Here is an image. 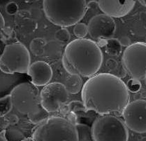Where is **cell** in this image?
Returning <instances> with one entry per match:
<instances>
[{
  "instance_id": "ac0fdd59",
  "label": "cell",
  "mask_w": 146,
  "mask_h": 141,
  "mask_svg": "<svg viewBox=\"0 0 146 141\" xmlns=\"http://www.w3.org/2000/svg\"><path fill=\"white\" fill-rule=\"evenodd\" d=\"M76 127L78 131V141H94L92 134L91 128L85 124L76 123Z\"/></svg>"
},
{
  "instance_id": "6da1fadb",
  "label": "cell",
  "mask_w": 146,
  "mask_h": 141,
  "mask_svg": "<svg viewBox=\"0 0 146 141\" xmlns=\"http://www.w3.org/2000/svg\"><path fill=\"white\" fill-rule=\"evenodd\" d=\"M81 97L87 112L93 111L100 115L122 114L130 98L127 84L109 73L90 78L83 84Z\"/></svg>"
},
{
  "instance_id": "f1b7e54d",
  "label": "cell",
  "mask_w": 146,
  "mask_h": 141,
  "mask_svg": "<svg viewBox=\"0 0 146 141\" xmlns=\"http://www.w3.org/2000/svg\"><path fill=\"white\" fill-rule=\"evenodd\" d=\"M5 28V20L3 17L2 13L0 12V32Z\"/></svg>"
},
{
  "instance_id": "d6986e66",
  "label": "cell",
  "mask_w": 146,
  "mask_h": 141,
  "mask_svg": "<svg viewBox=\"0 0 146 141\" xmlns=\"http://www.w3.org/2000/svg\"><path fill=\"white\" fill-rule=\"evenodd\" d=\"M122 51V45L118 39H111L106 42V52L112 56L119 55Z\"/></svg>"
},
{
  "instance_id": "9c48e42d",
  "label": "cell",
  "mask_w": 146,
  "mask_h": 141,
  "mask_svg": "<svg viewBox=\"0 0 146 141\" xmlns=\"http://www.w3.org/2000/svg\"><path fill=\"white\" fill-rule=\"evenodd\" d=\"M69 93L64 84L50 83L42 89L40 93L42 107L49 113L57 112L61 106L68 101Z\"/></svg>"
},
{
  "instance_id": "5b68a950",
  "label": "cell",
  "mask_w": 146,
  "mask_h": 141,
  "mask_svg": "<svg viewBox=\"0 0 146 141\" xmlns=\"http://www.w3.org/2000/svg\"><path fill=\"white\" fill-rule=\"evenodd\" d=\"M31 65L29 50L19 42L8 44L0 55V69L5 74H25Z\"/></svg>"
},
{
  "instance_id": "7402d4cb",
  "label": "cell",
  "mask_w": 146,
  "mask_h": 141,
  "mask_svg": "<svg viewBox=\"0 0 146 141\" xmlns=\"http://www.w3.org/2000/svg\"><path fill=\"white\" fill-rule=\"evenodd\" d=\"M55 40L62 44H68L69 43L71 34L69 30L65 28H61L56 31L55 34Z\"/></svg>"
},
{
  "instance_id": "484cf974",
  "label": "cell",
  "mask_w": 146,
  "mask_h": 141,
  "mask_svg": "<svg viewBox=\"0 0 146 141\" xmlns=\"http://www.w3.org/2000/svg\"><path fill=\"white\" fill-rule=\"evenodd\" d=\"M5 117V121L9 125H15L18 123L19 118L15 114H11V115H7Z\"/></svg>"
},
{
  "instance_id": "cb8c5ba5",
  "label": "cell",
  "mask_w": 146,
  "mask_h": 141,
  "mask_svg": "<svg viewBox=\"0 0 146 141\" xmlns=\"http://www.w3.org/2000/svg\"><path fill=\"white\" fill-rule=\"evenodd\" d=\"M0 34H1V37H2V41L3 42H7L9 40H11L12 38L14 37H15V32L11 28L6 27L2 30L0 32Z\"/></svg>"
},
{
  "instance_id": "3957f363",
  "label": "cell",
  "mask_w": 146,
  "mask_h": 141,
  "mask_svg": "<svg viewBox=\"0 0 146 141\" xmlns=\"http://www.w3.org/2000/svg\"><path fill=\"white\" fill-rule=\"evenodd\" d=\"M85 0H46L43 7L45 15L50 23L60 27H70L78 24L88 9Z\"/></svg>"
},
{
  "instance_id": "7c38bea8",
  "label": "cell",
  "mask_w": 146,
  "mask_h": 141,
  "mask_svg": "<svg viewBox=\"0 0 146 141\" xmlns=\"http://www.w3.org/2000/svg\"><path fill=\"white\" fill-rule=\"evenodd\" d=\"M99 9L111 18H122L129 13L134 7L136 1L133 0H101L97 1Z\"/></svg>"
},
{
  "instance_id": "9a60e30c",
  "label": "cell",
  "mask_w": 146,
  "mask_h": 141,
  "mask_svg": "<svg viewBox=\"0 0 146 141\" xmlns=\"http://www.w3.org/2000/svg\"><path fill=\"white\" fill-rule=\"evenodd\" d=\"M64 86L69 93L76 94L83 89V80L80 76L70 75V77L66 80Z\"/></svg>"
},
{
  "instance_id": "5bb4252c",
  "label": "cell",
  "mask_w": 146,
  "mask_h": 141,
  "mask_svg": "<svg viewBox=\"0 0 146 141\" xmlns=\"http://www.w3.org/2000/svg\"><path fill=\"white\" fill-rule=\"evenodd\" d=\"M5 44L0 43V55L4 50ZM21 80V77L18 75H8L3 73L0 69V95L11 91L18 83Z\"/></svg>"
},
{
  "instance_id": "603a6c76",
  "label": "cell",
  "mask_w": 146,
  "mask_h": 141,
  "mask_svg": "<svg viewBox=\"0 0 146 141\" xmlns=\"http://www.w3.org/2000/svg\"><path fill=\"white\" fill-rule=\"evenodd\" d=\"M74 33L78 39H84L88 33V26L85 23H78L74 26Z\"/></svg>"
},
{
  "instance_id": "44dd1931",
  "label": "cell",
  "mask_w": 146,
  "mask_h": 141,
  "mask_svg": "<svg viewBox=\"0 0 146 141\" xmlns=\"http://www.w3.org/2000/svg\"><path fill=\"white\" fill-rule=\"evenodd\" d=\"M13 107L10 94L0 98V117H6Z\"/></svg>"
},
{
  "instance_id": "83f0119b",
  "label": "cell",
  "mask_w": 146,
  "mask_h": 141,
  "mask_svg": "<svg viewBox=\"0 0 146 141\" xmlns=\"http://www.w3.org/2000/svg\"><path fill=\"white\" fill-rule=\"evenodd\" d=\"M119 41L120 42L122 46H124L128 47L130 45V44H131V41H130L129 38L127 37H125H125H121L120 39H119Z\"/></svg>"
},
{
  "instance_id": "4316f807",
  "label": "cell",
  "mask_w": 146,
  "mask_h": 141,
  "mask_svg": "<svg viewBox=\"0 0 146 141\" xmlns=\"http://www.w3.org/2000/svg\"><path fill=\"white\" fill-rule=\"evenodd\" d=\"M7 11L9 14H15L18 13V6L15 2L9 3L7 7Z\"/></svg>"
},
{
  "instance_id": "7a4b0ae2",
  "label": "cell",
  "mask_w": 146,
  "mask_h": 141,
  "mask_svg": "<svg viewBox=\"0 0 146 141\" xmlns=\"http://www.w3.org/2000/svg\"><path fill=\"white\" fill-rule=\"evenodd\" d=\"M103 60V53L94 41L76 39L66 45L62 64L69 75L92 77L101 68Z\"/></svg>"
},
{
  "instance_id": "ba28073f",
  "label": "cell",
  "mask_w": 146,
  "mask_h": 141,
  "mask_svg": "<svg viewBox=\"0 0 146 141\" xmlns=\"http://www.w3.org/2000/svg\"><path fill=\"white\" fill-rule=\"evenodd\" d=\"M122 62L132 79L141 80L146 78V42H136L127 47Z\"/></svg>"
},
{
  "instance_id": "8fae6325",
  "label": "cell",
  "mask_w": 146,
  "mask_h": 141,
  "mask_svg": "<svg viewBox=\"0 0 146 141\" xmlns=\"http://www.w3.org/2000/svg\"><path fill=\"white\" fill-rule=\"evenodd\" d=\"M88 34L94 41L108 40L115 34L116 24L114 19L104 13L92 17L88 25Z\"/></svg>"
},
{
  "instance_id": "2e32d148",
  "label": "cell",
  "mask_w": 146,
  "mask_h": 141,
  "mask_svg": "<svg viewBox=\"0 0 146 141\" xmlns=\"http://www.w3.org/2000/svg\"><path fill=\"white\" fill-rule=\"evenodd\" d=\"M27 117L29 122L33 124H41L49 118V112H48L41 105L35 112L28 114Z\"/></svg>"
},
{
  "instance_id": "277c9868",
  "label": "cell",
  "mask_w": 146,
  "mask_h": 141,
  "mask_svg": "<svg viewBox=\"0 0 146 141\" xmlns=\"http://www.w3.org/2000/svg\"><path fill=\"white\" fill-rule=\"evenodd\" d=\"M76 124L60 116L50 117L36 128L32 141H78Z\"/></svg>"
},
{
  "instance_id": "e0dca14e",
  "label": "cell",
  "mask_w": 146,
  "mask_h": 141,
  "mask_svg": "<svg viewBox=\"0 0 146 141\" xmlns=\"http://www.w3.org/2000/svg\"><path fill=\"white\" fill-rule=\"evenodd\" d=\"M47 43L43 38L36 37L32 40L29 48L32 53L36 56H42L46 53V46Z\"/></svg>"
},
{
  "instance_id": "4fadbf2b",
  "label": "cell",
  "mask_w": 146,
  "mask_h": 141,
  "mask_svg": "<svg viewBox=\"0 0 146 141\" xmlns=\"http://www.w3.org/2000/svg\"><path fill=\"white\" fill-rule=\"evenodd\" d=\"M27 74L30 76L32 84L36 87H45L52 79V70L48 63L38 60L31 64Z\"/></svg>"
},
{
  "instance_id": "30bf717a",
  "label": "cell",
  "mask_w": 146,
  "mask_h": 141,
  "mask_svg": "<svg viewBox=\"0 0 146 141\" xmlns=\"http://www.w3.org/2000/svg\"><path fill=\"white\" fill-rule=\"evenodd\" d=\"M122 114L127 128L137 134L146 133V101L136 100L129 103Z\"/></svg>"
},
{
  "instance_id": "d4e9b609",
  "label": "cell",
  "mask_w": 146,
  "mask_h": 141,
  "mask_svg": "<svg viewBox=\"0 0 146 141\" xmlns=\"http://www.w3.org/2000/svg\"><path fill=\"white\" fill-rule=\"evenodd\" d=\"M127 87L128 91L134 93V92L139 91L141 89V84L140 83L139 80L135 79H131L127 83Z\"/></svg>"
},
{
  "instance_id": "8992f818",
  "label": "cell",
  "mask_w": 146,
  "mask_h": 141,
  "mask_svg": "<svg viewBox=\"0 0 146 141\" xmlns=\"http://www.w3.org/2000/svg\"><path fill=\"white\" fill-rule=\"evenodd\" d=\"M94 141H128L129 131L122 120L107 114L97 117L91 127Z\"/></svg>"
},
{
  "instance_id": "ffe728a7",
  "label": "cell",
  "mask_w": 146,
  "mask_h": 141,
  "mask_svg": "<svg viewBox=\"0 0 146 141\" xmlns=\"http://www.w3.org/2000/svg\"><path fill=\"white\" fill-rule=\"evenodd\" d=\"M6 141H25V137L21 130L15 128H8L4 130Z\"/></svg>"
},
{
  "instance_id": "52a82bcc",
  "label": "cell",
  "mask_w": 146,
  "mask_h": 141,
  "mask_svg": "<svg viewBox=\"0 0 146 141\" xmlns=\"http://www.w3.org/2000/svg\"><path fill=\"white\" fill-rule=\"evenodd\" d=\"M13 106L19 113L28 115L41 105L39 91L32 83L18 84L10 92Z\"/></svg>"
}]
</instances>
